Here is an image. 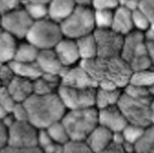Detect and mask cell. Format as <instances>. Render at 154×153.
Returning <instances> with one entry per match:
<instances>
[{
	"mask_svg": "<svg viewBox=\"0 0 154 153\" xmlns=\"http://www.w3.org/2000/svg\"><path fill=\"white\" fill-rule=\"evenodd\" d=\"M40 50L29 42L19 44L14 61L18 62H35Z\"/></svg>",
	"mask_w": 154,
	"mask_h": 153,
	"instance_id": "obj_25",
	"label": "cell"
},
{
	"mask_svg": "<svg viewBox=\"0 0 154 153\" xmlns=\"http://www.w3.org/2000/svg\"><path fill=\"white\" fill-rule=\"evenodd\" d=\"M98 110L99 124L112 133L122 132L128 124L117 105Z\"/></svg>",
	"mask_w": 154,
	"mask_h": 153,
	"instance_id": "obj_13",
	"label": "cell"
},
{
	"mask_svg": "<svg viewBox=\"0 0 154 153\" xmlns=\"http://www.w3.org/2000/svg\"><path fill=\"white\" fill-rule=\"evenodd\" d=\"M39 129L29 121H14L9 127L8 146L19 148L38 147Z\"/></svg>",
	"mask_w": 154,
	"mask_h": 153,
	"instance_id": "obj_10",
	"label": "cell"
},
{
	"mask_svg": "<svg viewBox=\"0 0 154 153\" xmlns=\"http://www.w3.org/2000/svg\"><path fill=\"white\" fill-rule=\"evenodd\" d=\"M16 76L34 81L42 75L36 62L24 63L13 61L9 63Z\"/></svg>",
	"mask_w": 154,
	"mask_h": 153,
	"instance_id": "obj_23",
	"label": "cell"
},
{
	"mask_svg": "<svg viewBox=\"0 0 154 153\" xmlns=\"http://www.w3.org/2000/svg\"><path fill=\"white\" fill-rule=\"evenodd\" d=\"M145 129L138 125L128 124L121 132L125 142L134 145L143 136Z\"/></svg>",
	"mask_w": 154,
	"mask_h": 153,
	"instance_id": "obj_32",
	"label": "cell"
},
{
	"mask_svg": "<svg viewBox=\"0 0 154 153\" xmlns=\"http://www.w3.org/2000/svg\"><path fill=\"white\" fill-rule=\"evenodd\" d=\"M36 62L43 74L61 76L65 68L60 61L54 49L41 50Z\"/></svg>",
	"mask_w": 154,
	"mask_h": 153,
	"instance_id": "obj_16",
	"label": "cell"
},
{
	"mask_svg": "<svg viewBox=\"0 0 154 153\" xmlns=\"http://www.w3.org/2000/svg\"><path fill=\"white\" fill-rule=\"evenodd\" d=\"M61 84L75 88H97V84L80 64L65 68L61 74Z\"/></svg>",
	"mask_w": 154,
	"mask_h": 153,
	"instance_id": "obj_12",
	"label": "cell"
},
{
	"mask_svg": "<svg viewBox=\"0 0 154 153\" xmlns=\"http://www.w3.org/2000/svg\"><path fill=\"white\" fill-rule=\"evenodd\" d=\"M76 6L73 0H51L48 4V19L60 24L70 16Z\"/></svg>",
	"mask_w": 154,
	"mask_h": 153,
	"instance_id": "obj_19",
	"label": "cell"
},
{
	"mask_svg": "<svg viewBox=\"0 0 154 153\" xmlns=\"http://www.w3.org/2000/svg\"><path fill=\"white\" fill-rule=\"evenodd\" d=\"M63 38L60 24L47 18L33 22L26 40L41 51L54 49Z\"/></svg>",
	"mask_w": 154,
	"mask_h": 153,
	"instance_id": "obj_7",
	"label": "cell"
},
{
	"mask_svg": "<svg viewBox=\"0 0 154 153\" xmlns=\"http://www.w3.org/2000/svg\"><path fill=\"white\" fill-rule=\"evenodd\" d=\"M134 153H154V124L145 129L141 138L134 145Z\"/></svg>",
	"mask_w": 154,
	"mask_h": 153,
	"instance_id": "obj_27",
	"label": "cell"
},
{
	"mask_svg": "<svg viewBox=\"0 0 154 153\" xmlns=\"http://www.w3.org/2000/svg\"><path fill=\"white\" fill-rule=\"evenodd\" d=\"M34 22L24 8L20 7L1 14V30L17 39H26Z\"/></svg>",
	"mask_w": 154,
	"mask_h": 153,
	"instance_id": "obj_9",
	"label": "cell"
},
{
	"mask_svg": "<svg viewBox=\"0 0 154 153\" xmlns=\"http://www.w3.org/2000/svg\"><path fill=\"white\" fill-rule=\"evenodd\" d=\"M91 5L94 10H114L119 4L117 0H92Z\"/></svg>",
	"mask_w": 154,
	"mask_h": 153,
	"instance_id": "obj_36",
	"label": "cell"
},
{
	"mask_svg": "<svg viewBox=\"0 0 154 153\" xmlns=\"http://www.w3.org/2000/svg\"><path fill=\"white\" fill-rule=\"evenodd\" d=\"M77 5L91 6L92 0H73Z\"/></svg>",
	"mask_w": 154,
	"mask_h": 153,
	"instance_id": "obj_45",
	"label": "cell"
},
{
	"mask_svg": "<svg viewBox=\"0 0 154 153\" xmlns=\"http://www.w3.org/2000/svg\"><path fill=\"white\" fill-rule=\"evenodd\" d=\"M76 41L81 61L89 60L98 56L97 43L93 33L81 38Z\"/></svg>",
	"mask_w": 154,
	"mask_h": 153,
	"instance_id": "obj_24",
	"label": "cell"
},
{
	"mask_svg": "<svg viewBox=\"0 0 154 153\" xmlns=\"http://www.w3.org/2000/svg\"><path fill=\"white\" fill-rule=\"evenodd\" d=\"M9 138V127L4 124H0V148H3L8 146Z\"/></svg>",
	"mask_w": 154,
	"mask_h": 153,
	"instance_id": "obj_43",
	"label": "cell"
},
{
	"mask_svg": "<svg viewBox=\"0 0 154 153\" xmlns=\"http://www.w3.org/2000/svg\"><path fill=\"white\" fill-rule=\"evenodd\" d=\"M114 133L105 127L97 126L85 140L92 153H99L110 145L113 140Z\"/></svg>",
	"mask_w": 154,
	"mask_h": 153,
	"instance_id": "obj_17",
	"label": "cell"
},
{
	"mask_svg": "<svg viewBox=\"0 0 154 153\" xmlns=\"http://www.w3.org/2000/svg\"><path fill=\"white\" fill-rule=\"evenodd\" d=\"M122 91L121 89H106L97 88L95 107L98 110H102L117 105Z\"/></svg>",
	"mask_w": 154,
	"mask_h": 153,
	"instance_id": "obj_22",
	"label": "cell"
},
{
	"mask_svg": "<svg viewBox=\"0 0 154 153\" xmlns=\"http://www.w3.org/2000/svg\"><path fill=\"white\" fill-rule=\"evenodd\" d=\"M98 51V56L111 58L121 55L124 36L118 34L111 28L96 29L93 32Z\"/></svg>",
	"mask_w": 154,
	"mask_h": 153,
	"instance_id": "obj_11",
	"label": "cell"
},
{
	"mask_svg": "<svg viewBox=\"0 0 154 153\" xmlns=\"http://www.w3.org/2000/svg\"><path fill=\"white\" fill-rule=\"evenodd\" d=\"M129 84L149 89L154 86V68L132 72Z\"/></svg>",
	"mask_w": 154,
	"mask_h": 153,
	"instance_id": "obj_26",
	"label": "cell"
},
{
	"mask_svg": "<svg viewBox=\"0 0 154 153\" xmlns=\"http://www.w3.org/2000/svg\"><path fill=\"white\" fill-rule=\"evenodd\" d=\"M16 121H28V114L23 103H17L11 112Z\"/></svg>",
	"mask_w": 154,
	"mask_h": 153,
	"instance_id": "obj_40",
	"label": "cell"
},
{
	"mask_svg": "<svg viewBox=\"0 0 154 153\" xmlns=\"http://www.w3.org/2000/svg\"></svg>",
	"mask_w": 154,
	"mask_h": 153,
	"instance_id": "obj_52",
	"label": "cell"
},
{
	"mask_svg": "<svg viewBox=\"0 0 154 153\" xmlns=\"http://www.w3.org/2000/svg\"><path fill=\"white\" fill-rule=\"evenodd\" d=\"M46 130L56 143L64 145L70 140L68 133L61 120L51 124Z\"/></svg>",
	"mask_w": 154,
	"mask_h": 153,
	"instance_id": "obj_29",
	"label": "cell"
},
{
	"mask_svg": "<svg viewBox=\"0 0 154 153\" xmlns=\"http://www.w3.org/2000/svg\"><path fill=\"white\" fill-rule=\"evenodd\" d=\"M117 1L119 3V5H124L129 0H117Z\"/></svg>",
	"mask_w": 154,
	"mask_h": 153,
	"instance_id": "obj_48",
	"label": "cell"
},
{
	"mask_svg": "<svg viewBox=\"0 0 154 153\" xmlns=\"http://www.w3.org/2000/svg\"><path fill=\"white\" fill-rule=\"evenodd\" d=\"M60 25L64 38L76 40L92 34L96 29L94 10L88 6L77 5L70 16Z\"/></svg>",
	"mask_w": 154,
	"mask_h": 153,
	"instance_id": "obj_6",
	"label": "cell"
},
{
	"mask_svg": "<svg viewBox=\"0 0 154 153\" xmlns=\"http://www.w3.org/2000/svg\"><path fill=\"white\" fill-rule=\"evenodd\" d=\"M0 153H43L38 147L28 148H14L11 146H7L1 148Z\"/></svg>",
	"mask_w": 154,
	"mask_h": 153,
	"instance_id": "obj_42",
	"label": "cell"
},
{
	"mask_svg": "<svg viewBox=\"0 0 154 153\" xmlns=\"http://www.w3.org/2000/svg\"><path fill=\"white\" fill-rule=\"evenodd\" d=\"M63 153H92L85 140L70 139L63 145Z\"/></svg>",
	"mask_w": 154,
	"mask_h": 153,
	"instance_id": "obj_33",
	"label": "cell"
},
{
	"mask_svg": "<svg viewBox=\"0 0 154 153\" xmlns=\"http://www.w3.org/2000/svg\"><path fill=\"white\" fill-rule=\"evenodd\" d=\"M149 91L150 92L151 94H152V96H154V86H153L152 87H151V88L149 89Z\"/></svg>",
	"mask_w": 154,
	"mask_h": 153,
	"instance_id": "obj_49",
	"label": "cell"
},
{
	"mask_svg": "<svg viewBox=\"0 0 154 153\" xmlns=\"http://www.w3.org/2000/svg\"><path fill=\"white\" fill-rule=\"evenodd\" d=\"M54 143L46 129H40L38 135V147L42 151Z\"/></svg>",
	"mask_w": 154,
	"mask_h": 153,
	"instance_id": "obj_38",
	"label": "cell"
},
{
	"mask_svg": "<svg viewBox=\"0 0 154 153\" xmlns=\"http://www.w3.org/2000/svg\"><path fill=\"white\" fill-rule=\"evenodd\" d=\"M120 56L132 72L152 68L145 33L134 30L124 36Z\"/></svg>",
	"mask_w": 154,
	"mask_h": 153,
	"instance_id": "obj_3",
	"label": "cell"
},
{
	"mask_svg": "<svg viewBox=\"0 0 154 153\" xmlns=\"http://www.w3.org/2000/svg\"><path fill=\"white\" fill-rule=\"evenodd\" d=\"M152 97H135L122 91L117 105L128 124L144 128L152 125L151 102Z\"/></svg>",
	"mask_w": 154,
	"mask_h": 153,
	"instance_id": "obj_5",
	"label": "cell"
},
{
	"mask_svg": "<svg viewBox=\"0 0 154 153\" xmlns=\"http://www.w3.org/2000/svg\"><path fill=\"white\" fill-rule=\"evenodd\" d=\"M96 29H109L112 24L113 11L112 10H94Z\"/></svg>",
	"mask_w": 154,
	"mask_h": 153,
	"instance_id": "obj_31",
	"label": "cell"
},
{
	"mask_svg": "<svg viewBox=\"0 0 154 153\" xmlns=\"http://www.w3.org/2000/svg\"><path fill=\"white\" fill-rule=\"evenodd\" d=\"M149 56L154 68V32L150 29L145 32Z\"/></svg>",
	"mask_w": 154,
	"mask_h": 153,
	"instance_id": "obj_41",
	"label": "cell"
},
{
	"mask_svg": "<svg viewBox=\"0 0 154 153\" xmlns=\"http://www.w3.org/2000/svg\"><path fill=\"white\" fill-rule=\"evenodd\" d=\"M139 8L142 10L149 20L154 22V0H141L139 4Z\"/></svg>",
	"mask_w": 154,
	"mask_h": 153,
	"instance_id": "obj_39",
	"label": "cell"
},
{
	"mask_svg": "<svg viewBox=\"0 0 154 153\" xmlns=\"http://www.w3.org/2000/svg\"><path fill=\"white\" fill-rule=\"evenodd\" d=\"M5 88L17 103H24L34 94L33 81L19 76H15Z\"/></svg>",
	"mask_w": 154,
	"mask_h": 153,
	"instance_id": "obj_18",
	"label": "cell"
},
{
	"mask_svg": "<svg viewBox=\"0 0 154 153\" xmlns=\"http://www.w3.org/2000/svg\"><path fill=\"white\" fill-rule=\"evenodd\" d=\"M97 88L123 90L129 83L132 71L119 56L111 58H95L80 61Z\"/></svg>",
	"mask_w": 154,
	"mask_h": 153,
	"instance_id": "obj_1",
	"label": "cell"
},
{
	"mask_svg": "<svg viewBox=\"0 0 154 153\" xmlns=\"http://www.w3.org/2000/svg\"><path fill=\"white\" fill-rule=\"evenodd\" d=\"M132 19L134 30L145 33L151 27L152 22L139 8L132 11Z\"/></svg>",
	"mask_w": 154,
	"mask_h": 153,
	"instance_id": "obj_30",
	"label": "cell"
},
{
	"mask_svg": "<svg viewBox=\"0 0 154 153\" xmlns=\"http://www.w3.org/2000/svg\"><path fill=\"white\" fill-rule=\"evenodd\" d=\"M23 3L24 0H0L1 14L20 8L21 4Z\"/></svg>",
	"mask_w": 154,
	"mask_h": 153,
	"instance_id": "obj_37",
	"label": "cell"
},
{
	"mask_svg": "<svg viewBox=\"0 0 154 153\" xmlns=\"http://www.w3.org/2000/svg\"><path fill=\"white\" fill-rule=\"evenodd\" d=\"M16 76L9 63H1L0 78L2 87H7Z\"/></svg>",
	"mask_w": 154,
	"mask_h": 153,
	"instance_id": "obj_35",
	"label": "cell"
},
{
	"mask_svg": "<svg viewBox=\"0 0 154 153\" xmlns=\"http://www.w3.org/2000/svg\"><path fill=\"white\" fill-rule=\"evenodd\" d=\"M51 0H24V2H38L48 4Z\"/></svg>",
	"mask_w": 154,
	"mask_h": 153,
	"instance_id": "obj_46",
	"label": "cell"
},
{
	"mask_svg": "<svg viewBox=\"0 0 154 153\" xmlns=\"http://www.w3.org/2000/svg\"><path fill=\"white\" fill-rule=\"evenodd\" d=\"M61 85V76L57 75L43 74L33 81L34 94L46 95L57 93Z\"/></svg>",
	"mask_w": 154,
	"mask_h": 153,
	"instance_id": "obj_20",
	"label": "cell"
},
{
	"mask_svg": "<svg viewBox=\"0 0 154 153\" xmlns=\"http://www.w3.org/2000/svg\"><path fill=\"white\" fill-rule=\"evenodd\" d=\"M111 29L124 37L134 31L132 11L125 5H119L114 9Z\"/></svg>",
	"mask_w": 154,
	"mask_h": 153,
	"instance_id": "obj_15",
	"label": "cell"
},
{
	"mask_svg": "<svg viewBox=\"0 0 154 153\" xmlns=\"http://www.w3.org/2000/svg\"><path fill=\"white\" fill-rule=\"evenodd\" d=\"M150 29H151L152 31H153L154 32V22L152 24V25H151V27L150 28Z\"/></svg>",
	"mask_w": 154,
	"mask_h": 153,
	"instance_id": "obj_50",
	"label": "cell"
},
{
	"mask_svg": "<svg viewBox=\"0 0 154 153\" xmlns=\"http://www.w3.org/2000/svg\"><path fill=\"white\" fill-rule=\"evenodd\" d=\"M23 104L28 121L39 130L61 121L67 111L57 92L46 95L34 94Z\"/></svg>",
	"mask_w": 154,
	"mask_h": 153,
	"instance_id": "obj_2",
	"label": "cell"
},
{
	"mask_svg": "<svg viewBox=\"0 0 154 153\" xmlns=\"http://www.w3.org/2000/svg\"><path fill=\"white\" fill-rule=\"evenodd\" d=\"M123 144L116 143L112 141L110 145L99 153H126Z\"/></svg>",
	"mask_w": 154,
	"mask_h": 153,
	"instance_id": "obj_44",
	"label": "cell"
},
{
	"mask_svg": "<svg viewBox=\"0 0 154 153\" xmlns=\"http://www.w3.org/2000/svg\"><path fill=\"white\" fill-rule=\"evenodd\" d=\"M16 38L1 30L0 34L1 63H10L14 59L19 44Z\"/></svg>",
	"mask_w": 154,
	"mask_h": 153,
	"instance_id": "obj_21",
	"label": "cell"
},
{
	"mask_svg": "<svg viewBox=\"0 0 154 153\" xmlns=\"http://www.w3.org/2000/svg\"><path fill=\"white\" fill-rule=\"evenodd\" d=\"M97 88H75L61 85L57 94L67 110L95 107Z\"/></svg>",
	"mask_w": 154,
	"mask_h": 153,
	"instance_id": "obj_8",
	"label": "cell"
},
{
	"mask_svg": "<svg viewBox=\"0 0 154 153\" xmlns=\"http://www.w3.org/2000/svg\"><path fill=\"white\" fill-rule=\"evenodd\" d=\"M70 139L85 140L99 125L96 107L67 110L61 120Z\"/></svg>",
	"mask_w": 154,
	"mask_h": 153,
	"instance_id": "obj_4",
	"label": "cell"
},
{
	"mask_svg": "<svg viewBox=\"0 0 154 153\" xmlns=\"http://www.w3.org/2000/svg\"><path fill=\"white\" fill-rule=\"evenodd\" d=\"M17 103L8 92L7 88L1 86L0 90V109L11 113Z\"/></svg>",
	"mask_w": 154,
	"mask_h": 153,
	"instance_id": "obj_34",
	"label": "cell"
},
{
	"mask_svg": "<svg viewBox=\"0 0 154 153\" xmlns=\"http://www.w3.org/2000/svg\"><path fill=\"white\" fill-rule=\"evenodd\" d=\"M54 50L65 68L75 66L81 61L75 40L63 38L54 48Z\"/></svg>",
	"mask_w": 154,
	"mask_h": 153,
	"instance_id": "obj_14",
	"label": "cell"
},
{
	"mask_svg": "<svg viewBox=\"0 0 154 153\" xmlns=\"http://www.w3.org/2000/svg\"><path fill=\"white\" fill-rule=\"evenodd\" d=\"M23 8L34 21H39L48 18V4L38 2H24Z\"/></svg>",
	"mask_w": 154,
	"mask_h": 153,
	"instance_id": "obj_28",
	"label": "cell"
},
{
	"mask_svg": "<svg viewBox=\"0 0 154 153\" xmlns=\"http://www.w3.org/2000/svg\"><path fill=\"white\" fill-rule=\"evenodd\" d=\"M136 1H138V2H140V1H141V0H136Z\"/></svg>",
	"mask_w": 154,
	"mask_h": 153,
	"instance_id": "obj_51",
	"label": "cell"
},
{
	"mask_svg": "<svg viewBox=\"0 0 154 153\" xmlns=\"http://www.w3.org/2000/svg\"><path fill=\"white\" fill-rule=\"evenodd\" d=\"M151 109L152 113V124H154V96L152 97L151 102Z\"/></svg>",
	"mask_w": 154,
	"mask_h": 153,
	"instance_id": "obj_47",
	"label": "cell"
}]
</instances>
